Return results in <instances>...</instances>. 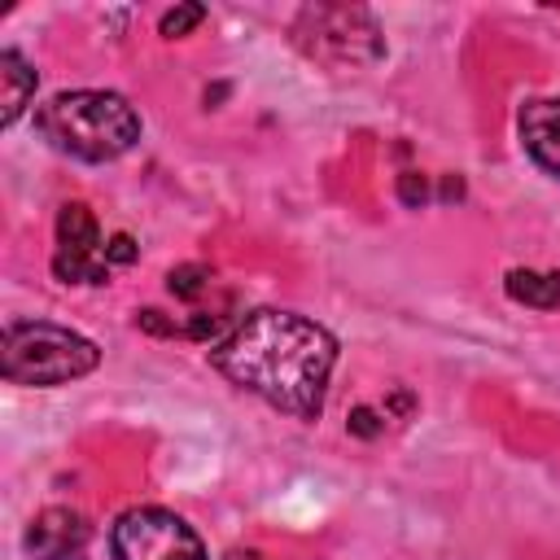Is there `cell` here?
<instances>
[{"instance_id": "1", "label": "cell", "mask_w": 560, "mask_h": 560, "mask_svg": "<svg viewBox=\"0 0 560 560\" xmlns=\"http://www.w3.org/2000/svg\"><path fill=\"white\" fill-rule=\"evenodd\" d=\"M210 363L267 407L293 420H315L337 368V337L298 311L262 306L249 311L223 341H214Z\"/></svg>"}, {"instance_id": "2", "label": "cell", "mask_w": 560, "mask_h": 560, "mask_svg": "<svg viewBox=\"0 0 560 560\" xmlns=\"http://www.w3.org/2000/svg\"><path fill=\"white\" fill-rule=\"evenodd\" d=\"M39 136L79 162H114L140 140V114L127 96L105 88H74L57 92L35 109Z\"/></svg>"}, {"instance_id": "3", "label": "cell", "mask_w": 560, "mask_h": 560, "mask_svg": "<svg viewBox=\"0 0 560 560\" xmlns=\"http://www.w3.org/2000/svg\"><path fill=\"white\" fill-rule=\"evenodd\" d=\"M101 363L96 341L48 319H9L0 341V372L9 385H66Z\"/></svg>"}, {"instance_id": "4", "label": "cell", "mask_w": 560, "mask_h": 560, "mask_svg": "<svg viewBox=\"0 0 560 560\" xmlns=\"http://www.w3.org/2000/svg\"><path fill=\"white\" fill-rule=\"evenodd\" d=\"M293 39L328 66H372L385 52L376 18L359 4H311L293 22Z\"/></svg>"}, {"instance_id": "5", "label": "cell", "mask_w": 560, "mask_h": 560, "mask_svg": "<svg viewBox=\"0 0 560 560\" xmlns=\"http://www.w3.org/2000/svg\"><path fill=\"white\" fill-rule=\"evenodd\" d=\"M114 560H210L201 534L171 508H127L109 529Z\"/></svg>"}, {"instance_id": "6", "label": "cell", "mask_w": 560, "mask_h": 560, "mask_svg": "<svg viewBox=\"0 0 560 560\" xmlns=\"http://www.w3.org/2000/svg\"><path fill=\"white\" fill-rule=\"evenodd\" d=\"M52 276L61 284H105L109 262H105V241L96 228V214L83 201H66L57 214V254H52Z\"/></svg>"}, {"instance_id": "7", "label": "cell", "mask_w": 560, "mask_h": 560, "mask_svg": "<svg viewBox=\"0 0 560 560\" xmlns=\"http://www.w3.org/2000/svg\"><path fill=\"white\" fill-rule=\"evenodd\" d=\"M88 521L74 508H44L26 525V551L31 560H88Z\"/></svg>"}, {"instance_id": "8", "label": "cell", "mask_w": 560, "mask_h": 560, "mask_svg": "<svg viewBox=\"0 0 560 560\" xmlns=\"http://www.w3.org/2000/svg\"><path fill=\"white\" fill-rule=\"evenodd\" d=\"M516 131H521V144L525 153L560 179V96H534L521 105L516 114Z\"/></svg>"}, {"instance_id": "9", "label": "cell", "mask_w": 560, "mask_h": 560, "mask_svg": "<svg viewBox=\"0 0 560 560\" xmlns=\"http://www.w3.org/2000/svg\"><path fill=\"white\" fill-rule=\"evenodd\" d=\"M31 96H35V66L22 52L4 48L0 52V127H13L31 105Z\"/></svg>"}, {"instance_id": "10", "label": "cell", "mask_w": 560, "mask_h": 560, "mask_svg": "<svg viewBox=\"0 0 560 560\" xmlns=\"http://www.w3.org/2000/svg\"><path fill=\"white\" fill-rule=\"evenodd\" d=\"M503 289L512 302L521 306H534V311H556L560 306V271H529V267H516L503 276Z\"/></svg>"}, {"instance_id": "11", "label": "cell", "mask_w": 560, "mask_h": 560, "mask_svg": "<svg viewBox=\"0 0 560 560\" xmlns=\"http://www.w3.org/2000/svg\"><path fill=\"white\" fill-rule=\"evenodd\" d=\"M166 289H171L179 302H192V298H201V293L210 289V267H201V262H179V267H171Z\"/></svg>"}, {"instance_id": "12", "label": "cell", "mask_w": 560, "mask_h": 560, "mask_svg": "<svg viewBox=\"0 0 560 560\" xmlns=\"http://www.w3.org/2000/svg\"><path fill=\"white\" fill-rule=\"evenodd\" d=\"M206 18V9L201 4H179V9H171V13H162V22H158V31L166 35V39H179V35H188L197 22Z\"/></svg>"}, {"instance_id": "13", "label": "cell", "mask_w": 560, "mask_h": 560, "mask_svg": "<svg viewBox=\"0 0 560 560\" xmlns=\"http://www.w3.org/2000/svg\"><path fill=\"white\" fill-rule=\"evenodd\" d=\"M346 429H350L354 438H376V433L385 429V416H381L376 407H368V402H363V407H354V411L346 416Z\"/></svg>"}, {"instance_id": "14", "label": "cell", "mask_w": 560, "mask_h": 560, "mask_svg": "<svg viewBox=\"0 0 560 560\" xmlns=\"http://www.w3.org/2000/svg\"><path fill=\"white\" fill-rule=\"evenodd\" d=\"M136 328H144V332H153V337H175V332H184V324L166 319V315H162V311H153V306L136 311ZM184 337H188V332H184Z\"/></svg>"}, {"instance_id": "15", "label": "cell", "mask_w": 560, "mask_h": 560, "mask_svg": "<svg viewBox=\"0 0 560 560\" xmlns=\"http://www.w3.org/2000/svg\"><path fill=\"white\" fill-rule=\"evenodd\" d=\"M398 197H402L407 206H424V201H429L424 175H420V171H402V175H398Z\"/></svg>"}, {"instance_id": "16", "label": "cell", "mask_w": 560, "mask_h": 560, "mask_svg": "<svg viewBox=\"0 0 560 560\" xmlns=\"http://www.w3.org/2000/svg\"><path fill=\"white\" fill-rule=\"evenodd\" d=\"M105 262H136V241H131L127 232L109 236V245H105Z\"/></svg>"}, {"instance_id": "17", "label": "cell", "mask_w": 560, "mask_h": 560, "mask_svg": "<svg viewBox=\"0 0 560 560\" xmlns=\"http://www.w3.org/2000/svg\"><path fill=\"white\" fill-rule=\"evenodd\" d=\"M223 560H267V556H258V551H249V547H232Z\"/></svg>"}]
</instances>
